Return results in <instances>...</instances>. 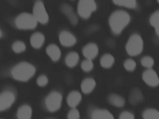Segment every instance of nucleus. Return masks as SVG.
<instances>
[{
    "mask_svg": "<svg viewBox=\"0 0 159 119\" xmlns=\"http://www.w3.org/2000/svg\"><path fill=\"white\" fill-rule=\"evenodd\" d=\"M130 20V16L127 12L124 11L117 10L110 15L109 23L114 33L119 34L129 24Z\"/></svg>",
    "mask_w": 159,
    "mask_h": 119,
    "instance_id": "f257e3e1",
    "label": "nucleus"
},
{
    "mask_svg": "<svg viewBox=\"0 0 159 119\" xmlns=\"http://www.w3.org/2000/svg\"><path fill=\"white\" fill-rule=\"evenodd\" d=\"M35 71L34 67L26 62H21L16 65L11 71V74L15 79L26 81L33 76Z\"/></svg>",
    "mask_w": 159,
    "mask_h": 119,
    "instance_id": "f03ea898",
    "label": "nucleus"
},
{
    "mask_svg": "<svg viewBox=\"0 0 159 119\" xmlns=\"http://www.w3.org/2000/svg\"><path fill=\"white\" fill-rule=\"evenodd\" d=\"M143 48V41L139 34H132L129 38L126 45L127 53L131 56H135L140 54Z\"/></svg>",
    "mask_w": 159,
    "mask_h": 119,
    "instance_id": "7ed1b4c3",
    "label": "nucleus"
},
{
    "mask_svg": "<svg viewBox=\"0 0 159 119\" xmlns=\"http://www.w3.org/2000/svg\"><path fill=\"white\" fill-rule=\"evenodd\" d=\"M37 22L33 15L27 12L21 13L15 19L16 26L21 29H34L36 26Z\"/></svg>",
    "mask_w": 159,
    "mask_h": 119,
    "instance_id": "20e7f679",
    "label": "nucleus"
},
{
    "mask_svg": "<svg viewBox=\"0 0 159 119\" xmlns=\"http://www.w3.org/2000/svg\"><path fill=\"white\" fill-rule=\"evenodd\" d=\"M95 2L93 0H80L78 5V12L83 18L87 19L90 16L91 13L96 9Z\"/></svg>",
    "mask_w": 159,
    "mask_h": 119,
    "instance_id": "39448f33",
    "label": "nucleus"
},
{
    "mask_svg": "<svg viewBox=\"0 0 159 119\" xmlns=\"http://www.w3.org/2000/svg\"><path fill=\"white\" fill-rule=\"evenodd\" d=\"M62 100L61 95L57 91L50 93L46 97L45 102L48 110L51 112L57 110L60 107Z\"/></svg>",
    "mask_w": 159,
    "mask_h": 119,
    "instance_id": "423d86ee",
    "label": "nucleus"
},
{
    "mask_svg": "<svg viewBox=\"0 0 159 119\" xmlns=\"http://www.w3.org/2000/svg\"><path fill=\"white\" fill-rule=\"evenodd\" d=\"M33 12V15L37 21L42 24H45L48 22V15L42 1H38L35 3Z\"/></svg>",
    "mask_w": 159,
    "mask_h": 119,
    "instance_id": "0eeeda50",
    "label": "nucleus"
},
{
    "mask_svg": "<svg viewBox=\"0 0 159 119\" xmlns=\"http://www.w3.org/2000/svg\"><path fill=\"white\" fill-rule=\"evenodd\" d=\"M143 80L148 85L155 87L159 84V78L156 72L152 68H148L143 72Z\"/></svg>",
    "mask_w": 159,
    "mask_h": 119,
    "instance_id": "6e6552de",
    "label": "nucleus"
},
{
    "mask_svg": "<svg viewBox=\"0 0 159 119\" xmlns=\"http://www.w3.org/2000/svg\"><path fill=\"white\" fill-rule=\"evenodd\" d=\"M15 99L14 94L9 91L2 92L0 95V110L4 111L12 104Z\"/></svg>",
    "mask_w": 159,
    "mask_h": 119,
    "instance_id": "1a4fd4ad",
    "label": "nucleus"
},
{
    "mask_svg": "<svg viewBox=\"0 0 159 119\" xmlns=\"http://www.w3.org/2000/svg\"><path fill=\"white\" fill-rule=\"evenodd\" d=\"M59 37L61 44L65 46H71L75 44L76 42L75 37L71 33L67 31H62L61 32Z\"/></svg>",
    "mask_w": 159,
    "mask_h": 119,
    "instance_id": "9d476101",
    "label": "nucleus"
},
{
    "mask_svg": "<svg viewBox=\"0 0 159 119\" xmlns=\"http://www.w3.org/2000/svg\"><path fill=\"white\" fill-rule=\"evenodd\" d=\"M61 10L72 24L75 25L77 23V17L73 8L70 5L66 3L63 4L61 6Z\"/></svg>",
    "mask_w": 159,
    "mask_h": 119,
    "instance_id": "9b49d317",
    "label": "nucleus"
},
{
    "mask_svg": "<svg viewBox=\"0 0 159 119\" xmlns=\"http://www.w3.org/2000/svg\"><path fill=\"white\" fill-rule=\"evenodd\" d=\"M98 49L97 45L93 43L85 45L83 49V53L87 59L92 60L97 55Z\"/></svg>",
    "mask_w": 159,
    "mask_h": 119,
    "instance_id": "f8f14e48",
    "label": "nucleus"
},
{
    "mask_svg": "<svg viewBox=\"0 0 159 119\" xmlns=\"http://www.w3.org/2000/svg\"><path fill=\"white\" fill-rule=\"evenodd\" d=\"M144 97L141 90L135 88L130 92L129 97V101L132 105H135L143 100Z\"/></svg>",
    "mask_w": 159,
    "mask_h": 119,
    "instance_id": "ddd939ff",
    "label": "nucleus"
},
{
    "mask_svg": "<svg viewBox=\"0 0 159 119\" xmlns=\"http://www.w3.org/2000/svg\"><path fill=\"white\" fill-rule=\"evenodd\" d=\"M82 96L78 91L74 90L70 92L68 95L67 101L68 105L72 108H75L80 102Z\"/></svg>",
    "mask_w": 159,
    "mask_h": 119,
    "instance_id": "4468645a",
    "label": "nucleus"
},
{
    "mask_svg": "<svg viewBox=\"0 0 159 119\" xmlns=\"http://www.w3.org/2000/svg\"><path fill=\"white\" fill-rule=\"evenodd\" d=\"M91 117L92 119H114L110 112L103 109H95L92 111Z\"/></svg>",
    "mask_w": 159,
    "mask_h": 119,
    "instance_id": "2eb2a0df",
    "label": "nucleus"
},
{
    "mask_svg": "<svg viewBox=\"0 0 159 119\" xmlns=\"http://www.w3.org/2000/svg\"><path fill=\"white\" fill-rule=\"evenodd\" d=\"M96 83L95 80L91 78H86L82 82L81 88L82 91L85 94L91 93L94 89Z\"/></svg>",
    "mask_w": 159,
    "mask_h": 119,
    "instance_id": "dca6fc26",
    "label": "nucleus"
},
{
    "mask_svg": "<svg viewBox=\"0 0 159 119\" xmlns=\"http://www.w3.org/2000/svg\"><path fill=\"white\" fill-rule=\"evenodd\" d=\"M32 110L28 105L22 106L18 110L17 117L18 119H30L32 116Z\"/></svg>",
    "mask_w": 159,
    "mask_h": 119,
    "instance_id": "f3484780",
    "label": "nucleus"
},
{
    "mask_svg": "<svg viewBox=\"0 0 159 119\" xmlns=\"http://www.w3.org/2000/svg\"><path fill=\"white\" fill-rule=\"evenodd\" d=\"M46 52L52 60L57 61L60 58L61 56V51L59 47L56 45L51 44L47 47Z\"/></svg>",
    "mask_w": 159,
    "mask_h": 119,
    "instance_id": "a211bd4d",
    "label": "nucleus"
},
{
    "mask_svg": "<svg viewBox=\"0 0 159 119\" xmlns=\"http://www.w3.org/2000/svg\"><path fill=\"white\" fill-rule=\"evenodd\" d=\"M108 100L111 104L119 108L123 107L125 103V100L123 97L114 93L111 94L108 96Z\"/></svg>",
    "mask_w": 159,
    "mask_h": 119,
    "instance_id": "6ab92c4d",
    "label": "nucleus"
},
{
    "mask_svg": "<svg viewBox=\"0 0 159 119\" xmlns=\"http://www.w3.org/2000/svg\"><path fill=\"white\" fill-rule=\"evenodd\" d=\"M44 40L43 35L40 33L37 32L33 33L30 38L31 45L34 48H39L43 45Z\"/></svg>",
    "mask_w": 159,
    "mask_h": 119,
    "instance_id": "aec40b11",
    "label": "nucleus"
},
{
    "mask_svg": "<svg viewBox=\"0 0 159 119\" xmlns=\"http://www.w3.org/2000/svg\"><path fill=\"white\" fill-rule=\"evenodd\" d=\"M79 59V56L77 53L71 52L68 53L66 56L65 62L68 66L73 67L77 64Z\"/></svg>",
    "mask_w": 159,
    "mask_h": 119,
    "instance_id": "412c9836",
    "label": "nucleus"
},
{
    "mask_svg": "<svg viewBox=\"0 0 159 119\" xmlns=\"http://www.w3.org/2000/svg\"><path fill=\"white\" fill-rule=\"evenodd\" d=\"M149 22L154 28L157 34L159 37V10L152 14L149 18Z\"/></svg>",
    "mask_w": 159,
    "mask_h": 119,
    "instance_id": "4be33fe9",
    "label": "nucleus"
},
{
    "mask_svg": "<svg viewBox=\"0 0 159 119\" xmlns=\"http://www.w3.org/2000/svg\"><path fill=\"white\" fill-rule=\"evenodd\" d=\"M114 62V57L111 54H106L101 58L100 63L103 68H108L111 67Z\"/></svg>",
    "mask_w": 159,
    "mask_h": 119,
    "instance_id": "5701e85b",
    "label": "nucleus"
},
{
    "mask_svg": "<svg viewBox=\"0 0 159 119\" xmlns=\"http://www.w3.org/2000/svg\"><path fill=\"white\" fill-rule=\"evenodd\" d=\"M144 119H159V111L153 108L145 110L143 114Z\"/></svg>",
    "mask_w": 159,
    "mask_h": 119,
    "instance_id": "b1692460",
    "label": "nucleus"
},
{
    "mask_svg": "<svg viewBox=\"0 0 159 119\" xmlns=\"http://www.w3.org/2000/svg\"><path fill=\"white\" fill-rule=\"evenodd\" d=\"M113 1L116 5L130 8H135L137 6L136 1L134 0H113Z\"/></svg>",
    "mask_w": 159,
    "mask_h": 119,
    "instance_id": "393cba45",
    "label": "nucleus"
},
{
    "mask_svg": "<svg viewBox=\"0 0 159 119\" xmlns=\"http://www.w3.org/2000/svg\"><path fill=\"white\" fill-rule=\"evenodd\" d=\"M141 63L144 67L148 68H151L154 64L153 59L149 56H146L143 57L141 60Z\"/></svg>",
    "mask_w": 159,
    "mask_h": 119,
    "instance_id": "a878e982",
    "label": "nucleus"
},
{
    "mask_svg": "<svg viewBox=\"0 0 159 119\" xmlns=\"http://www.w3.org/2000/svg\"><path fill=\"white\" fill-rule=\"evenodd\" d=\"M12 48L15 52L19 53L24 51L25 48V46L23 42L20 41H16L13 44Z\"/></svg>",
    "mask_w": 159,
    "mask_h": 119,
    "instance_id": "bb28decb",
    "label": "nucleus"
},
{
    "mask_svg": "<svg viewBox=\"0 0 159 119\" xmlns=\"http://www.w3.org/2000/svg\"><path fill=\"white\" fill-rule=\"evenodd\" d=\"M136 64L134 60L131 59L126 60L124 63V66L125 69L128 71H134L136 68Z\"/></svg>",
    "mask_w": 159,
    "mask_h": 119,
    "instance_id": "cd10ccee",
    "label": "nucleus"
},
{
    "mask_svg": "<svg viewBox=\"0 0 159 119\" xmlns=\"http://www.w3.org/2000/svg\"><path fill=\"white\" fill-rule=\"evenodd\" d=\"M81 67L84 71L89 72L93 68V64L91 60L87 59L82 62Z\"/></svg>",
    "mask_w": 159,
    "mask_h": 119,
    "instance_id": "c85d7f7f",
    "label": "nucleus"
},
{
    "mask_svg": "<svg viewBox=\"0 0 159 119\" xmlns=\"http://www.w3.org/2000/svg\"><path fill=\"white\" fill-rule=\"evenodd\" d=\"M68 119H79L80 114L79 111L75 108H73L68 112L67 115Z\"/></svg>",
    "mask_w": 159,
    "mask_h": 119,
    "instance_id": "c756f323",
    "label": "nucleus"
},
{
    "mask_svg": "<svg viewBox=\"0 0 159 119\" xmlns=\"http://www.w3.org/2000/svg\"><path fill=\"white\" fill-rule=\"evenodd\" d=\"M119 119H134V115L131 112L125 111L120 114Z\"/></svg>",
    "mask_w": 159,
    "mask_h": 119,
    "instance_id": "7c9ffc66",
    "label": "nucleus"
},
{
    "mask_svg": "<svg viewBox=\"0 0 159 119\" xmlns=\"http://www.w3.org/2000/svg\"><path fill=\"white\" fill-rule=\"evenodd\" d=\"M37 82L39 86H43L47 84L48 79L46 76L44 75H41L38 77Z\"/></svg>",
    "mask_w": 159,
    "mask_h": 119,
    "instance_id": "2f4dec72",
    "label": "nucleus"
},
{
    "mask_svg": "<svg viewBox=\"0 0 159 119\" xmlns=\"http://www.w3.org/2000/svg\"><path fill=\"white\" fill-rule=\"evenodd\" d=\"M98 28L97 26L93 25L91 26L87 29V33H90L96 31L98 29Z\"/></svg>",
    "mask_w": 159,
    "mask_h": 119,
    "instance_id": "473e14b6",
    "label": "nucleus"
},
{
    "mask_svg": "<svg viewBox=\"0 0 159 119\" xmlns=\"http://www.w3.org/2000/svg\"><path fill=\"white\" fill-rule=\"evenodd\" d=\"M107 43V45H108L109 46L111 47H114L115 45V42L114 41L111 39L108 40Z\"/></svg>",
    "mask_w": 159,
    "mask_h": 119,
    "instance_id": "72a5a7b5",
    "label": "nucleus"
},
{
    "mask_svg": "<svg viewBox=\"0 0 159 119\" xmlns=\"http://www.w3.org/2000/svg\"><path fill=\"white\" fill-rule=\"evenodd\" d=\"M157 2H158V3H159V0H158V1H157Z\"/></svg>",
    "mask_w": 159,
    "mask_h": 119,
    "instance_id": "f704fd0d",
    "label": "nucleus"
},
{
    "mask_svg": "<svg viewBox=\"0 0 159 119\" xmlns=\"http://www.w3.org/2000/svg\"></svg>",
    "mask_w": 159,
    "mask_h": 119,
    "instance_id": "c9c22d12",
    "label": "nucleus"
}]
</instances>
